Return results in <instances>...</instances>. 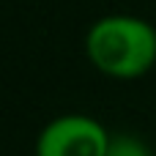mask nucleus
<instances>
[{
    "instance_id": "nucleus-3",
    "label": "nucleus",
    "mask_w": 156,
    "mask_h": 156,
    "mask_svg": "<svg viewBox=\"0 0 156 156\" xmlns=\"http://www.w3.org/2000/svg\"><path fill=\"white\" fill-rule=\"evenodd\" d=\"M107 156H156L151 143L134 132H112Z\"/></svg>"
},
{
    "instance_id": "nucleus-1",
    "label": "nucleus",
    "mask_w": 156,
    "mask_h": 156,
    "mask_svg": "<svg viewBox=\"0 0 156 156\" xmlns=\"http://www.w3.org/2000/svg\"><path fill=\"white\" fill-rule=\"evenodd\" d=\"M85 58L107 80H140L156 66V27L134 14L99 16L85 33Z\"/></svg>"
},
{
    "instance_id": "nucleus-2",
    "label": "nucleus",
    "mask_w": 156,
    "mask_h": 156,
    "mask_svg": "<svg viewBox=\"0 0 156 156\" xmlns=\"http://www.w3.org/2000/svg\"><path fill=\"white\" fill-rule=\"evenodd\" d=\"M112 132L85 112H63L41 126L33 156H107Z\"/></svg>"
}]
</instances>
